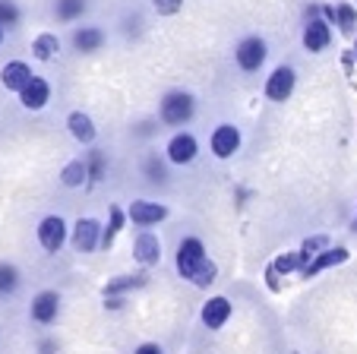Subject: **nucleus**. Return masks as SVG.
Returning a JSON list of instances; mask_svg holds the SVG:
<instances>
[{
  "label": "nucleus",
  "instance_id": "1",
  "mask_svg": "<svg viewBox=\"0 0 357 354\" xmlns=\"http://www.w3.org/2000/svg\"><path fill=\"white\" fill-rule=\"evenodd\" d=\"M196 111V101L190 92H168L162 98V105H158V114H162V121L168 124V127H181V124H187L190 117H193Z\"/></svg>",
  "mask_w": 357,
  "mask_h": 354
},
{
  "label": "nucleus",
  "instance_id": "2",
  "mask_svg": "<svg viewBox=\"0 0 357 354\" xmlns=\"http://www.w3.org/2000/svg\"><path fill=\"white\" fill-rule=\"evenodd\" d=\"M209 260L206 256V247H202V241H196V237H187V241H181V247H177V272L183 275V279L193 281L196 272L202 269V263Z\"/></svg>",
  "mask_w": 357,
  "mask_h": 354
},
{
  "label": "nucleus",
  "instance_id": "3",
  "mask_svg": "<svg viewBox=\"0 0 357 354\" xmlns=\"http://www.w3.org/2000/svg\"><path fill=\"white\" fill-rule=\"evenodd\" d=\"M266 41L257 38V35H250V38H243L241 45H237L234 57H237V67L247 70V73H253V70H259L266 64Z\"/></svg>",
  "mask_w": 357,
  "mask_h": 354
},
{
  "label": "nucleus",
  "instance_id": "4",
  "mask_svg": "<svg viewBox=\"0 0 357 354\" xmlns=\"http://www.w3.org/2000/svg\"><path fill=\"white\" fill-rule=\"evenodd\" d=\"M67 241V225H63L61 215H47L38 225V244L47 250V253H57Z\"/></svg>",
  "mask_w": 357,
  "mask_h": 354
},
{
  "label": "nucleus",
  "instance_id": "5",
  "mask_svg": "<svg viewBox=\"0 0 357 354\" xmlns=\"http://www.w3.org/2000/svg\"><path fill=\"white\" fill-rule=\"evenodd\" d=\"M101 234H105V228L95 219H79L73 228V247L79 250V253H92L101 244Z\"/></svg>",
  "mask_w": 357,
  "mask_h": 354
},
{
  "label": "nucleus",
  "instance_id": "6",
  "mask_svg": "<svg viewBox=\"0 0 357 354\" xmlns=\"http://www.w3.org/2000/svg\"><path fill=\"white\" fill-rule=\"evenodd\" d=\"M127 215H130L133 225L149 228V225H158V221L168 219V206H162V202H149V200H136Z\"/></svg>",
  "mask_w": 357,
  "mask_h": 354
},
{
  "label": "nucleus",
  "instance_id": "7",
  "mask_svg": "<svg viewBox=\"0 0 357 354\" xmlns=\"http://www.w3.org/2000/svg\"><path fill=\"white\" fill-rule=\"evenodd\" d=\"M294 82H297L294 70H291V67H278L275 73L269 76V82H266V95H269L272 101H288L291 92H294Z\"/></svg>",
  "mask_w": 357,
  "mask_h": 354
},
{
  "label": "nucleus",
  "instance_id": "8",
  "mask_svg": "<svg viewBox=\"0 0 357 354\" xmlns=\"http://www.w3.org/2000/svg\"><path fill=\"white\" fill-rule=\"evenodd\" d=\"M57 314H61V294L57 291H41L38 297L32 301V320L47 326V323H54Z\"/></svg>",
  "mask_w": 357,
  "mask_h": 354
},
{
  "label": "nucleus",
  "instance_id": "9",
  "mask_svg": "<svg viewBox=\"0 0 357 354\" xmlns=\"http://www.w3.org/2000/svg\"><path fill=\"white\" fill-rule=\"evenodd\" d=\"M237 149H241V130L231 127V124L215 127V133H212V152H215L218 158H231Z\"/></svg>",
  "mask_w": 357,
  "mask_h": 354
},
{
  "label": "nucleus",
  "instance_id": "10",
  "mask_svg": "<svg viewBox=\"0 0 357 354\" xmlns=\"http://www.w3.org/2000/svg\"><path fill=\"white\" fill-rule=\"evenodd\" d=\"M47 98H51V86H47L41 76H32V80L22 86V92H20L22 108H29V111H41V108L47 105Z\"/></svg>",
  "mask_w": 357,
  "mask_h": 354
},
{
  "label": "nucleus",
  "instance_id": "11",
  "mask_svg": "<svg viewBox=\"0 0 357 354\" xmlns=\"http://www.w3.org/2000/svg\"><path fill=\"white\" fill-rule=\"evenodd\" d=\"M196 152H199V146H196V140L190 133L171 136V142H168V161H174V165H190V161L196 158Z\"/></svg>",
  "mask_w": 357,
  "mask_h": 354
},
{
  "label": "nucleus",
  "instance_id": "12",
  "mask_svg": "<svg viewBox=\"0 0 357 354\" xmlns=\"http://www.w3.org/2000/svg\"><path fill=\"white\" fill-rule=\"evenodd\" d=\"M329 41H332L329 22L313 16V20L307 22V29H303V47H307V51H326V47H329Z\"/></svg>",
  "mask_w": 357,
  "mask_h": 354
},
{
  "label": "nucleus",
  "instance_id": "13",
  "mask_svg": "<svg viewBox=\"0 0 357 354\" xmlns=\"http://www.w3.org/2000/svg\"><path fill=\"white\" fill-rule=\"evenodd\" d=\"M133 256H136V263H142V266H155V263L162 260V241L149 231L139 234L133 244Z\"/></svg>",
  "mask_w": 357,
  "mask_h": 354
},
{
  "label": "nucleus",
  "instance_id": "14",
  "mask_svg": "<svg viewBox=\"0 0 357 354\" xmlns=\"http://www.w3.org/2000/svg\"><path fill=\"white\" fill-rule=\"evenodd\" d=\"M344 260H348V250H344V247L323 250V253L313 256V260L301 269V275H303V279H313L317 272H323V269H329V266H338V263H344Z\"/></svg>",
  "mask_w": 357,
  "mask_h": 354
},
{
  "label": "nucleus",
  "instance_id": "15",
  "mask_svg": "<svg viewBox=\"0 0 357 354\" xmlns=\"http://www.w3.org/2000/svg\"><path fill=\"white\" fill-rule=\"evenodd\" d=\"M29 80H32V70L22 61H13L0 70V82H3V89H10V92H22V86H26Z\"/></svg>",
  "mask_w": 357,
  "mask_h": 354
},
{
  "label": "nucleus",
  "instance_id": "16",
  "mask_svg": "<svg viewBox=\"0 0 357 354\" xmlns=\"http://www.w3.org/2000/svg\"><path fill=\"white\" fill-rule=\"evenodd\" d=\"M231 316V301L228 297H212L206 307H202V323L209 329H222Z\"/></svg>",
  "mask_w": 357,
  "mask_h": 354
},
{
  "label": "nucleus",
  "instance_id": "17",
  "mask_svg": "<svg viewBox=\"0 0 357 354\" xmlns=\"http://www.w3.org/2000/svg\"><path fill=\"white\" fill-rule=\"evenodd\" d=\"M101 45H105V32H101L98 26H82V29H76L73 32V47L76 51L92 54V51H98Z\"/></svg>",
  "mask_w": 357,
  "mask_h": 354
},
{
  "label": "nucleus",
  "instance_id": "18",
  "mask_svg": "<svg viewBox=\"0 0 357 354\" xmlns=\"http://www.w3.org/2000/svg\"><path fill=\"white\" fill-rule=\"evenodd\" d=\"M67 130L73 133V140H79V142H92L95 140V124H92V117L89 114H82V111H73L67 117Z\"/></svg>",
  "mask_w": 357,
  "mask_h": 354
},
{
  "label": "nucleus",
  "instance_id": "19",
  "mask_svg": "<svg viewBox=\"0 0 357 354\" xmlns=\"http://www.w3.org/2000/svg\"><path fill=\"white\" fill-rule=\"evenodd\" d=\"M57 51H61V41H57V35H51V32H41L38 38L32 41V54L38 61H51V57H57Z\"/></svg>",
  "mask_w": 357,
  "mask_h": 354
},
{
  "label": "nucleus",
  "instance_id": "20",
  "mask_svg": "<svg viewBox=\"0 0 357 354\" xmlns=\"http://www.w3.org/2000/svg\"><path fill=\"white\" fill-rule=\"evenodd\" d=\"M61 181H63V187H82V184L89 181L86 161H70V165L61 171Z\"/></svg>",
  "mask_w": 357,
  "mask_h": 354
},
{
  "label": "nucleus",
  "instance_id": "21",
  "mask_svg": "<svg viewBox=\"0 0 357 354\" xmlns=\"http://www.w3.org/2000/svg\"><path fill=\"white\" fill-rule=\"evenodd\" d=\"M123 221H127V215L121 212V206H111V221H108V228H105V234H101V247H105V250L114 244V237L121 234Z\"/></svg>",
  "mask_w": 357,
  "mask_h": 354
},
{
  "label": "nucleus",
  "instance_id": "22",
  "mask_svg": "<svg viewBox=\"0 0 357 354\" xmlns=\"http://www.w3.org/2000/svg\"><path fill=\"white\" fill-rule=\"evenodd\" d=\"M54 13H57V20L70 22V20H76V16L86 13V0H57Z\"/></svg>",
  "mask_w": 357,
  "mask_h": 354
},
{
  "label": "nucleus",
  "instance_id": "23",
  "mask_svg": "<svg viewBox=\"0 0 357 354\" xmlns=\"http://www.w3.org/2000/svg\"><path fill=\"white\" fill-rule=\"evenodd\" d=\"M335 22H338V29H342L344 35H354V29H357V10L351 7V3H338V7H335Z\"/></svg>",
  "mask_w": 357,
  "mask_h": 354
},
{
  "label": "nucleus",
  "instance_id": "24",
  "mask_svg": "<svg viewBox=\"0 0 357 354\" xmlns=\"http://www.w3.org/2000/svg\"><path fill=\"white\" fill-rule=\"evenodd\" d=\"M86 168H89V187H92V184H98L101 177H105V168H108L105 152H98V149H95V152L86 158Z\"/></svg>",
  "mask_w": 357,
  "mask_h": 354
},
{
  "label": "nucleus",
  "instance_id": "25",
  "mask_svg": "<svg viewBox=\"0 0 357 354\" xmlns=\"http://www.w3.org/2000/svg\"><path fill=\"white\" fill-rule=\"evenodd\" d=\"M16 288H20V269L0 263V294H13Z\"/></svg>",
  "mask_w": 357,
  "mask_h": 354
},
{
  "label": "nucleus",
  "instance_id": "26",
  "mask_svg": "<svg viewBox=\"0 0 357 354\" xmlns=\"http://www.w3.org/2000/svg\"><path fill=\"white\" fill-rule=\"evenodd\" d=\"M301 266H303L301 250H294V253H284V256H278V260L272 263V269H275L278 275H288V272H294V269H301Z\"/></svg>",
  "mask_w": 357,
  "mask_h": 354
},
{
  "label": "nucleus",
  "instance_id": "27",
  "mask_svg": "<svg viewBox=\"0 0 357 354\" xmlns=\"http://www.w3.org/2000/svg\"><path fill=\"white\" fill-rule=\"evenodd\" d=\"M142 275H123V279H114V281H108V288H105V297H111V294H121V291H127V288H139L142 285Z\"/></svg>",
  "mask_w": 357,
  "mask_h": 354
},
{
  "label": "nucleus",
  "instance_id": "28",
  "mask_svg": "<svg viewBox=\"0 0 357 354\" xmlns=\"http://www.w3.org/2000/svg\"><path fill=\"white\" fill-rule=\"evenodd\" d=\"M20 22V7H16L13 0H0V26L10 29Z\"/></svg>",
  "mask_w": 357,
  "mask_h": 354
},
{
  "label": "nucleus",
  "instance_id": "29",
  "mask_svg": "<svg viewBox=\"0 0 357 354\" xmlns=\"http://www.w3.org/2000/svg\"><path fill=\"white\" fill-rule=\"evenodd\" d=\"M326 244H329V241H326V237H310V241H303V247H301L303 266H307V263H310L313 256H319V250H323ZM303 266H301V269H303Z\"/></svg>",
  "mask_w": 357,
  "mask_h": 354
},
{
  "label": "nucleus",
  "instance_id": "30",
  "mask_svg": "<svg viewBox=\"0 0 357 354\" xmlns=\"http://www.w3.org/2000/svg\"><path fill=\"white\" fill-rule=\"evenodd\" d=\"M215 272H218V269H215V263H212V260H206V263H202V269H199V272H196L193 285H199V288L212 285V281H215Z\"/></svg>",
  "mask_w": 357,
  "mask_h": 354
},
{
  "label": "nucleus",
  "instance_id": "31",
  "mask_svg": "<svg viewBox=\"0 0 357 354\" xmlns=\"http://www.w3.org/2000/svg\"><path fill=\"white\" fill-rule=\"evenodd\" d=\"M146 174H149V181H155V184H162L168 174H165V165L155 158V155H149L146 158Z\"/></svg>",
  "mask_w": 357,
  "mask_h": 354
},
{
  "label": "nucleus",
  "instance_id": "32",
  "mask_svg": "<svg viewBox=\"0 0 357 354\" xmlns=\"http://www.w3.org/2000/svg\"><path fill=\"white\" fill-rule=\"evenodd\" d=\"M152 3H155L158 16H174V13H181V7H183V0H152Z\"/></svg>",
  "mask_w": 357,
  "mask_h": 354
},
{
  "label": "nucleus",
  "instance_id": "33",
  "mask_svg": "<svg viewBox=\"0 0 357 354\" xmlns=\"http://www.w3.org/2000/svg\"><path fill=\"white\" fill-rule=\"evenodd\" d=\"M133 354H165V351H162V345H152V341H146V345H139Z\"/></svg>",
  "mask_w": 357,
  "mask_h": 354
},
{
  "label": "nucleus",
  "instance_id": "34",
  "mask_svg": "<svg viewBox=\"0 0 357 354\" xmlns=\"http://www.w3.org/2000/svg\"><path fill=\"white\" fill-rule=\"evenodd\" d=\"M54 351H57L54 341H41V354H54Z\"/></svg>",
  "mask_w": 357,
  "mask_h": 354
},
{
  "label": "nucleus",
  "instance_id": "35",
  "mask_svg": "<svg viewBox=\"0 0 357 354\" xmlns=\"http://www.w3.org/2000/svg\"><path fill=\"white\" fill-rule=\"evenodd\" d=\"M0 45H3V26H0Z\"/></svg>",
  "mask_w": 357,
  "mask_h": 354
},
{
  "label": "nucleus",
  "instance_id": "36",
  "mask_svg": "<svg viewBox=\"0 0 357 354\" xmlns=\"http://www.w3.org/2000/svg\"><path fill=\"white\" fill-rule=\"evenodd\" d=\"M354 57H357V41H354Z\"/></svg>",
  "mask_w": 357,
  "mask_h": 354
},
{
  "label": "nucleus",
  "instance_id": "37",
  "mask_svg": "<svg viewBox=\"0 0 357 354\" xmlns=\"http://www.w3.org/2000/svg\"><path fill=\"white\" fill-rule=\"evenodd\" d=\"M354 228H357V221H354Z\"/></svg>",
  "mask_w": 357,
  "mask_h": 354
}]
</instances>
